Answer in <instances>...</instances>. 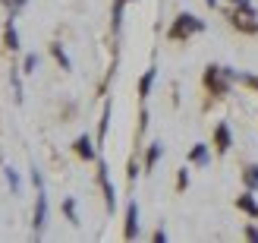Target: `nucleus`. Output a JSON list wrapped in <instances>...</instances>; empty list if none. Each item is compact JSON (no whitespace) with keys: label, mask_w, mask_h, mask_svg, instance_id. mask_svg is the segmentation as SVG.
<instances>
[{"label":"nucleus","mask_w":258,"mask_h":243,"mask_svg":"<svg viewBox=\"0 0 258 243\" xmlns=\"http://www.w3.org/2000/svg\"><path fill=\"white\" fill-rule=\"evenodd\" d=\"M242 82H246V85H252L255 92H258V79H255V76H242Z\"/></svg>","instance_id":"18"},{"label":"nucleus","mask_w":258,"mask_h":243,"mask_svg":"<svg viewBox=\"0 0 258 243\" xmlns=\"http://www.w3.org/2000/svg\"><path fill=\"white\" fill-rule=\"evenodd\" d=\"M76 152H79L82 158H92V155H95V149H92V139H88V136H79V139H76Z\"/></svg>","instance_id":"7"},{"label":"nucleus","mask_w":258,"mask_h":243,"mask_svg":"<svg viewBox=\"0 0 258 243\" xmlns=\"http://www.w3.org/2000/svg\"><path fill=\"white\" fill-rule=\"evenodd\" d=\"M214 145H217V152H227L230 149V130H227V123H221L214 130Z\"/></svg>","instance_id":"4"},{"label":"nucleus","mask_w":258,"mask_h":243,"mask_svg":"<svg viewBox=\"0 0 258 243\" xmlns=\"http://www.w3.org/2000/svg\"><path fill=\"white\" fill-rule=\"evenodd\" d=\"M236 206H239L242 212H249V215H258V206H255V199H252V196H239V199H236Z\"/></svg>","instance_id":"9"},{"label":"nucleus","mask_w":258,"mask_h":243,"mask_svg":"<svg viewBox=\"0 0 258 243\" xmlns=\"http://www.w3.org/2000/svg\"><path fill=\"white\" fill-rule=\"evenodd\" d=\"M158 155H161V145H151V149H148V168H154V161H158Z\"/></svg>","instance_id":"15"},{"label":"nucleus","mask_w":258,"mask_h":243,"mask_svg":"<svg viewBox=\"0 0 258 243\" xmlns=\"http://www.w3.org/2000/svg\"><path fill=\"white\" fill-rule=\"evenodd\" d=\"M44 215H47V199L41 193V196H38V206H35V231H41V227H44Z\"/></svg>","instance_id":"5"},{"label":"nucleus","mask_w":258,"mask_h":243,"mask_svg":"<svg viewBox=\"0 0 258 243\" xmlns=\"http://www.w3.org/2000/svg\"><path fill=\"white\" fill-rule=\"evenodd\" d=\"M136 231H139V209H136V202H133V206H129V212H126V237L133 240Z\"/></svg>","instance_id":"3"},{"label":"nucleus","mask_w":258,"mask_h":243,"mask_svg":"<svg viewBox=\"0 0 258 243\" xmlns=\"http://www.w3.org/2000/svg\"><path fill=\"white\" fill-rule=\"evenodd\" d=\"M214 4H217V0H208V7H214Z\"/></svg>","instance_id":"20"},{"label":"nucleus","mask_w":258,"mask_h":243,"mask_svg":"<svg viewBox=\"0 0 258 243\" xmlns=\"http://www.w3.org/2000/svg\"><path fill=\"white\" fill-rule=\"evenodd\" d=\"M246 180H249V186H258V168H249L246 171Z\"/></svg>","instance_id":"16"},{"label":"nucleus","mask_w":258,"mask_h":243,"mask_svg":"<svg viewBox=\"0 0 258 243\" xmlns=\"http://www.w3.org/2000/svg\"><path fill=\"white\" fill-rule=\"evenodd\" d=\"M7 47H10V51L19 47V35H16V29H13V25H7Z\"/></svg>","instance_id":"11"},{"label":"nucleus","mask_w":258,"mask_h":243,"mask_svg":"<svg viewBox=\"0 0 258 243\" xmlns=\"http://www.w3.org/2000/svg\"><path fill=\"white\" fill-rule=\"evenodd\" d=\"M192 161H199V164L208 161V152H205V145H196V149H192Z\"/></svg>","instance_id":"12"},{"label":"nucleus","mask_w":258,"mask_h":243,"mask_svg":"<svg viewBox=\"0 0 258 243\" xmlns=\"http://www.w3.org/2000/svg\"><path fill=\"white\" fill-rule=\"evenodd\" d=\"M151 82H154V70H148L145 76H142V82H139V95H148V88H151Z\"/></svg>","instance_id":"10"},{"label":"nucleus","mask_w":258,"mask_h":243,"mask_svg":"<svg viewBox=\"0 0 258 243\" xmlns=\"http://www.w3.org/2000/svg\"><path fill=\"white\" fill-rule=\"evenodd\" d=\"M35 67H38V57H35V54L25 57V70H35Z\"/></svg>","instance_id":"17"},{"label":"nucleus","mask_w":258,"mask_h":243,"mask_svg":"<svg viewBox=\"0 0 258 243\" xmlns=\"http://www.w3.org/2000/svg\"><path fill=\"white\" fill-rule=\"evenodd\" d=\"M246 237H249V240H258V231H255V227H249V231H246Z\"/></svg>","instance_id":"19"},{"label":"nucleus","mask_w":258,"mask_h":243,"mask_svg":"<svg viewBox=\"0 0 258 243\" xmlns=\"http://www.w3.org/2000/svg\"><path fill=\"white\" fill-rule=\"evenodd\" d=\"M199 29H202V22H199L196 16H189V13H183V16L173 22L170 38H173V41H183V38H189L192 32H199Z\"/></svg>","instance_id":"1"},{"label":"nucleus","mask_w":258,"mask_h":243,"mask_svg":"<svg viewBox=\"0 0 258 243\" xmlns=\"http://www.w3.org/2000/svg\"><path fill=\"white\" fill-rule=\"evenodd\" d=\"M98 180H101V186H104V196H107V206L113 209V186H110V180H107V168L101 164L98 168Z\"/></svg>","instance_id":"6"},{"label":"nucleus","mask_w":258,"mask_h":243,"mask_svg":"<svg viewBox=\"0 0 258 243\" xmlns=\"http://www.w3.org/2000/svg\"><path fill=\"white\" fill-rule=\"evenodd\" d=\"M236 22V29H246V32H258V22H252V13H246V19H242V13L239 16H233Z\"/></svg>","instance_id":"8"},{"label":"nucleus","mask_w":258,"mask_h":243,"mask_svg":"<svg viewBox=\"0 0 258 243\" xmlns=\"http://www.w3.org/2000/svg\"><path fill=\"white\" fill-rule=\"evenodd\" d=\"M63 212L70 215V221H73V224H79V218H76V202H73V199H67V202H63Z\"/></svg>","instance_id":"13"},{"label":"nucleus","mask_w":258,"mask_h":243,"mask_svg":"<svg viewBox=\"0 0 258 243\" xmlns=\"http://www.w3.org/2000/svg\"><path fill=\"white\" fill-rule=\"evenodd\" d=\"M54 57L60 60V67H63V70H70V60H67V54L60 51V44H54Z\"/></svg>","instance_id":"14"},{"label":"nucleus","mask_w":258,"mask_h":243,"mask_svg":"<svg viewBox=\"0 0 258 243\" xmlns=\"http://www.w3.org/2000/svg\"><path fill=\"white\" fill-rule=\"evenodd\" d=\"M230 76H227V70H221V67H208V73H205V82H208V88L214 95H227V88H230Z\"/></svg>","instance_id":"2"}]
</instances>
